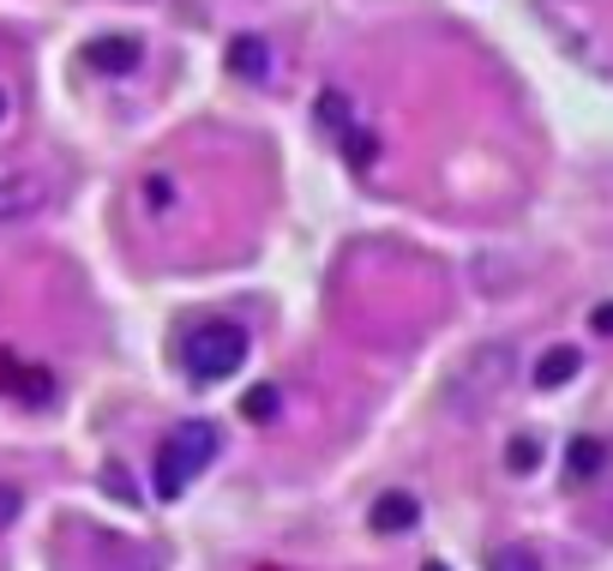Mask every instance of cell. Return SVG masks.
Returning a JSON list of instances; mask_svg holds the SVG:
<instances>
[{
  "label": "cell",
  "mask_w": 613,
  "mask_h": 571,
  "mask_svg": "<svg viewBox=\"0 0 613 571\" xmlns=\"http://www.w3.org/2000/svg\"><path fill=\"white\" fill-rule=\"evenodd\" d=\"M102 481H109V488L121 493V500H139V493H132V481H127V470H121V463H109V470H102Z\"/></svg>",
  "instance_id": "17"
},
{
  "label": "cell",
  "mask_w": 613,
  "mask_h": 571,
  "mask_svg": "<svg viewBox=\"0 0 613 571\" xmlns=\"http://www.w3.org/2000/svg\"><path fill=\"white\" fill-rule=\"evenodd\" d=\"M505 470H512V475H535V470H542V445H535V439H512V445H505Z\"/></svg>",
  "instance_id": "13"
},
{
  "label": "cell",
  "mask_w": 613,
  "mask_h": 571,
  "mask_svg": "<svg viewBox=\"0 0 613 571\" xmlns=\"http://www.w3.org/2000/svg\"><path fill=\"white\" fill-rule=\"evenodd\" d=\"M427 571H445V565H439V560H427Z\"/></svg>",
  "instance_id": "20"
},
{
  "label": "cell",
  "mask_w": 613,
  "mask_h": 571,
  "mask_svg": "<svg viewBox=\"0 0 613 571\" xmlns=\"http://www.w3.org/2000/svg\"><path fill=\"white\" fill-rule=\"evenodd\" d=\"M19 511H24V493H19V488H0V530H7Z\"/></svg>",
  "instance_id": "16"
},
{
  "label": "cell",
  "mask_w": 613,
  "mask_h": 571,
  "mask_svg": "<svg viewBox=\"0 0 613 571\" xmlns=\"http://www.w3.org/2000/svg\"><path fill=\"white\" fill-rule=\"evenodd\" d=\"M12 398L31 403V409H42V403L55 398V373H49V368H24V373H19V391H12Z\"/></svg>",
  "instance_id": "10"
},
{
  "label": "cell",
  "mask_w": 613,
  "mask_h": 571,
  "mask_svg": "<svg viewBox=\"0 0 613 571\" xmlns=\"http://www.w3.org/2000/svg\"><path fill=\"white\" fill-rule=\"evenodd\" d=\"M367 523L379 535H403V530H415V523H422V500H415V493H385V500L367 511Z\"/></svg>",
  "instance_id": "4"
},
{
  "label": "cell",
  "mask_w": 613,
  "mask_h": 571,
  "mask_svg": "<svg viewBox=\"0 0 613 571\" xmlns=\"http://www.w3.org/2000/svg\"><path fill=\"white\" fill-rule=\"evenodd\" d=\"M590 331H595V337H613V301H602V307L590 313Z\"/></svg>",
  "instance_id": "18"
},
{
  "label": "cell",
  "mask_w": 613,
  "mask_h": 571,
  "mask_svg": "<svg viewBox=\"0 0 613 571\" xmlns=\"http://www.w3.org/2000/svg\"><path fill=\"white\" fill-rule=\"evenodd\" d=\"M85 67L121 79V72L139 67V42H132V37H91V42H85Z\"/></svg>",
  "instance_id": "3"
},
{
  "label": "cell",
  "mask_w": 613,
  "mask_h": 571,
  "mask_svg": "<svg viewBox=\"0 0 613 571\" xmlns=\"http://www.w3.org/2000/svg\"><path fill=\"white\" fill-rule=\"evenodd\" d=\"M217 451H223V433L211 428V421H187V428H175L169 439H162V451H157V500H181L187 481H199L217 463Z\"/></svg>",
  "instance_id": "1"
},
{
  "label": "cell",
  "mask_w": 613,
  "mask_h": 571,
  "mask_svg": "<svg viewBox=\"0 0 613 571\" xmlns=\"http://www.w3.org/2000/svg\"><path fill=\"white\" fill-rule=\"evenodd\" d=\"M493 571H542V560L530 548H500L493 553Z\"/></svg>",
  "instance_id": "14"
},
{
  "label": "cell",
  "mask_w": 613,
  "mask_h": 571,
  "mask_svg": "<svg viewBox=\"0 0 613 571\" xmlns=\"http://www.w3.org/2000/svg\"><path fill=\"white\" fill-rule=\"evenodd\" d=\"M247 331L235 325V319H205V325L187 331L181 343V361L192 379H205V385H217V379H235V368L247 361Z\"/></svg>",
  "instance_id": "2"
},
{
  "label": "cell",
  "mask_w": 613,
  "mask_h": 571,
  "mask_svg": "<svg viewBox=\"0 0 613 571\" xmlns=\"http://www.w3.org/2000/svg\"><path fill=\"white\" fill-rule=\"evenodd\" d=\"M0 121H7V91H0Z\"/></svg>",
  "instance_id": "19"
},
{
  "label": "cell",
  "mask_w": 613,
  "mask_h": 571,
  "mask_svg": "<svg viewBox=\"0 0 613 571\" xmlns=\"http://www.w3.org/2000/svg\"><path fill=\"white\" fill-rule=\"evenodd\" d=\"M577 368H583V355H577L572 343H560V349H547V355L535 361V385L560 391V385H572V379H577Z\"/></svg>",
  "instance_id": "6"
},
{
  "label": "cell",
  "mask_w": 613,
  "mask_h": 571,
  "mask_svg": "<svg viewBox=\"0 0 613 571\" xmlns=\"http://www.w3.org/2000/svg\"><path fill=\"white\" fill-rule=\"evenodd\" d=\"M19 373H24V361L12 355V349H0V391H7V398L19 391Z\"/></svg>",
  "instance_id": "15"
},
{
  "label": "cell",
  "mask_w": 613,
  "mask_h": 571,
  "mask_svg": "<svg viewBox=\"0 0 613 571\" xmlns=\"http://www.w3.org/2000/svg\"><path fill=\"white\" fill-rule=\"evenodd\" d=\"M229 67L241 72V79H265V72H271V49H265L259 37H235L229 42Z\"/></svg>",
  "instance_id": "8"
},
{
  "label": "cell",
  "mask_w": 613,
  "mask_h": 571,
  "mask_svg": "<svg viewBox=\"0 0 613 571\" xmlns=\"http://www.w3.org/2000/svg\"><path fill=\"white\" fill-rule=\"evenodd\" d=\"M277 409H283L277 385H253L247 398H241V415H247V421H259V428H265V421H277Z\"/></svg>",
  "instance_id": "11"
},
{
  "label": "cell",
  "mask_w": 613,
  "mask_h": 571,
  "mask_svg": "<svg viewBox=\"0 0 613 571\" xmlns=\"http://www.w3.org/2000/svg\"><path fill=\"white\" fill-rule=\"evenodd\" d=\"M319 127H325V133H343V127H355L349 97H343V91H319Z\"/></svg>",
  "instance_id": "12"
},
{
  "label": "cell",
  "mask_w": 613,
  "mask_h": 571,
  "mask_svg": "<svg viewBox=\"0 0 613 571\" xmlns=\"http://www.w3.org/2000/svg\"><path fill=\"white\" fill-rule=\"evenodd\" d=\"M602 463H607V445H602V439H572V451H565V475H572V481L602 475Z\"/></svg>",
  "instance_id": "9"
},
{
  "label": "cell",
  "mask_w": 613,
  "mask_h": 571,
  "mask_svg": "<svg viewBox=\"0 0 613 571\" xmlns=\"http://www.w3.org/2000/svg\"><path fill=\"white\" fill-rule=\"evenodd\" d=\"M31 211H42V181H31V174H0V223L31 217Z\"/></svg>",
  "instance_id": "5"
},
{
  "label": "cell",
  "mask_w": 613,
  "mask_h": 571,
  "mask_svg": "<svg viewBox=\"0 0 613 571\" xmlns=\"http://www.w3.org/2000/svg\"><path fill=\"white\" fill-rule=\"evenodd\" d=\"M337 144H343V163H349V169H373V163H379V133H373V127H343Z\"/></svg>",
  "instance_id": "7"
}]
</instances>
